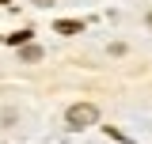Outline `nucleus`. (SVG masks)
Listing matches in <instances>:
<instances>
[{
    "mask_svg": "<svg viewBox=\"0 0 152 144\" xmlns=\"http://www.w3.org/2000/svg\"><path fill=\"white\" fill-rule=\"evenodd\" d=\"M65 121H69V129H88V125L99 121V110H95L91 103H76V106H69Z\"/></svg>",
    "mask_w": 152,
    "mask_h": 144,
    "instance_id": "1",
    "label": "nucleus"
},
{
    "mask_svg": "<svg viewBox=\"0 0 152 144\" xmlns=\"http://www.w3.org/2000/svg\"><path fill=\"white\" fill-rule=\"evenodd\" d=\"M84 31V23H76V19H61L57 23V34H80Z\"/></svg>",
    "mask_w": 152,
    "mask_h": 144,
    "instance_id": "2",
    "label": "nucleus"
},
{
    "mask_svg": "<svg viewBox=\"0 0 152 144\" xmlns=\"http://www.w3.org/2000/svg\"><path fill=\"white\" fill-rule=\"evenodd\" d=\"M23 61H42V49H38V46H23Z\"/></svg>",
    "mask_w": 152,
    "mask_h": 144,
    "instance_id": "3",
    "label": "nucleus"
},
{
    "mask_svg": "<svg viewBox=\"0 0 152 144\" xmlns=\"http://www.w3.org/2000/svg\"><path fill=\"white\" fill-rule=\"evenodd\" d=\"M27 38H31V31H19V34H12V38H8V42H12V46H23Z\"/></svg>",
    "mask_w": 152,
    "mask_h": 144,
    "instance_id": "4",
    "label": "nucleus"
},
{
    "mask_svg": "<svg viewBox=\"0 0 152 144\" xmlns=\"http://www.w3.org/2000/svg\"><path fill=\"white\" fill-rule=\"evenodd\" d=\"M34 4H38V8H50V4H53V0H34Z\"/></svg>",
    "mask_w": 152,
    "mask_h": 144,
    "instance_id": "5",
    "label": "nucleus"
},
{
    "mask_svg": "<svg viewBox=\"0 0 152 144\" xmlns=\"http://www.w3.org/2000/svg\"><path fill=\"white\" fill-rule=\"evenodd\" d=\"M148 27H152V12H148Z\"/></svg>",
    "mask_w": 152,
    "mask_h": 144,
    "instance_id": "6",
    "label": "nucleus"
}]
</instances>
